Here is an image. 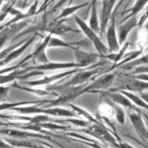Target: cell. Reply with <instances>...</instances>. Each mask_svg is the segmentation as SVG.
I'll return each mask as SVG.
<instances>
[{"label": "cell", "instance_id": "6da1fadb", "mask_svg": "<svg viewBox=\"0 0 148 148\" xmlns=\"http://www.w3.org/2000/svg\"><path fill=\"white\" fill-rule=\"evenodd\" d=\"M75 21H76V22L78 23V25L80 26V28L84 31V32L87 35V36L90 37L91 42L94 43V45L96 46L97 51H98L100 53H105L107 52V48H106V47L101 42V41L99 40V38L96 36L94 31L91 30V28H90L86 23L84 22L81 19H80L79 17L76 16V17H75Z\"/></svg>", "mask_w": 148, "mask_h": 148}, {"label": "cell", "instance_id": "7a4b0ae2", "mask_svg": "<svg viewBox=\"0 0 148 148\" xmlns=\"http://www.w3.org/2000/svg\"><path fill=\"white\" fill-rule=\"evenodd\" d=\"M136 25V19L134 15V16H132V18L129 21H127L123 26L120 27V30H119V40H120V42H123L125 40V38L126 37L127 34L129 33V32Z\"/></svg>", "mask_w": 148, "mask_h": 148}, {"label": "cell", "instance_id": "3957f363", "mask_svg": "<svg viewBox=\"0 0 148 148\" xmlns=\"http://www.w3.org/2000/svg\"><path fill=\"white\" fill-rule=\"evenodd\" d=\"M75 57H76L77 62L82 64L83 65L89 64L91 63H93L96 60V58H97L96 56L93 55V54H89V53L80 52V51H77L75 53Z\"/></svg>", "mask_w": 148, "mask_h": 148}, {"label": "cell", "instance_id": "277c9868", "mask_svg": "<svg viewBox=\"0 0 148 148\" xmlns=\"http://www.w3.org/2000/svg\"><path fill=\"white\" fill-rule=\"evenodd\" d=\"M108 44L110 47V49L112 51L116 50L119 48L117 44V40H116V35H115V26H114V20L112 21L111 25L108 29Z\"/></svg>", "mask_w": 148, "mask_h": 148}, {"label": "cell", "instance_id": "5b68a950", "mask_svg": "<svg viewBox=\"0 0 148 148\" xmlns=\"http://www.w3.org/2000/svg\"><path fill=\"white\" fill-rule=\"evenodd\" d=\"M130 119H131V121H132L133 125H135L136 129L137 130L138 133H140V135L147 137V131H146V130L144 128V125H143V123L141 121L140 117L139 115H136V114H132V115H130Z\"/></svg>", "mask_w": 148, "mask_h": 148}, {"label": "cell", "instance_id": "8992f818", "mask_svg": "<svg viewBox=\"0 0 148 148\" xmlns=\"http://www.w3.org/2000/svg\"><path fill=\"white\" fill-rule=\"evenodd\" d=\"M90 28L93 31L97 32L99 30L98 26V18H97V12L96 7V0H94L92 3V9L91 13V19H90Z\"/></svg>", "mask_w": 148, "mask_h": 148}, {"label": "cell", "instance_id": "52a82bcc", "mask_svg": "<svg viewBox=\"0 0 148 148\" xmlns=\"http://www.w3.org/2000/svg\"><path fill=\"white\" fill-rule=\"evenodd\" d=\"M86 5V3L84 4H80V5H76V6H73V7H68V8H65L63 10L62 13L60 14L59 15V18H64V17H66L68 16L69 14H72L74 12H75L76 10H78L79 9L84 7Z\"/></svg>", "mask_w": 148, "mask_h": 148}, {"label": "cell", "instance_id": "ba28073f", "mask_svg": "<svg viewBox=\"0 0 148 148\" xmlns=\"http://www.w3.org/2000/svg\"><path fill=\"white\" fill-rule=\"evenodd\" d=\"M147 0H137L136 4L134 5V7L130 10L131 11V14L130 15L134 16L136 14H138L141 10H143L144 6L147 4Z\"/></svg>", "mask_w": 148, "mask_h": 148}, {"label": "cell", "instance_id": "9c48e42d", "mask_svg": "<svg viewBox=\"0 0 148 148\" xmlns=\"http://www.w3.org/2000/svg\"><path fill=\"white\" fill-rule=\"evenodd\" d=\"M91 73L90 72H86V73H82V74H80L78 75L76 77H75L73 80H71V84L75 85V84H79V83H81L85 80H86L90 76H91Z\"/></svg>", "mask_w": 148, "mask_h": 148}, {"label": "cell", "instance_id": "30bf717a", "mask_svg": "<svg viewBox=\"0 0 148 148\" xmlns=\"http://www.w3.org/2000/svg\"><path fill=\"white\" fill-rule=\"evenodd\" d=\"M113 97H114V99L117 102V103H121V104H124L125 106H128V107H130V103L124 97H122V96H120V95H114L113 96Z\"/></svg>", "mask_w": 148, "mask_h": 148}, {"label": "cell", "instance_id": "8fae6325", "mask_svg": "<svg viewBox=\"0 0 148 148\" xmlns=\"http://www.w3.org/2000/svg\"><path fill=\"white\" fill-rule=\"evenodd\" d=\"M125 94L128 96V97H130V98H131V99H132V100H133V101H134L136 103L139 104V105H140V106H141V107H145V108H147V105H145L144 103H143L141 100H140L138 97H136L135 96H133V95H131V94H130V93H125Z\"/></svg>", "mask_w": 148, "mask_h": 148}, {"label": "cell", "instance_id": "7c38bea8", "mask_svg": "<svg viewBox=\"0 0 148 148\" xmlns=\"http://www.w3.org/2000/svg\"><path fill=\"white\" fill-rule=\"evenodd\" d=\"M117 119L121 124L124 123V113L119 108H117Z\"/></svg>", "mask_w": 148, "mask_h": 148}, {"label": "cell", "instance_id": "4fadbf2b", "mask_svg": "<svg viewBox=\"0 0 148 148\" xmlns=\"http://www.w3.org/2000/svg\"><path fill=\"white\" fill-rule=\"evenodd\" d=\"M67 1H69V0H61V1H60V2H59L58 3L56 6H54V10H57L58 8L61 7V6H62V5H63V4L64 3H66Z\"/></svg>", "mask_w": 148, "mask_h": 148}, {"label": "cell", "instance_id": "5bb4252c", "mask_svg": "<svg viewBox=\"0 0 148 148\" xmlns=\"http://www.w3.org/2000/svg\"><path fill=\"white\" fill-rule=\"evenodd\" d=\"M3 42H4V38H0V47L3 44Z\"/></svg>", "mask_w": 148, "mask_h": 148}, {"label": "cell", "instance_id": "9a60e30c", "mask_svg": "<svg viewBox=\"0 0 148 148\" xmlns=\"http://www.w3.org/2000/svg\"><path fill=\"white\" fill-rule=\"evenodd\" d=\"M3 0H0V6H1V4H2V3H3Z\"/></svg>", "mask_w": 148, "mask_h": 148}, {"label": "cell", "instance_id": "2e32d148", "mask_svg": "<svg viewBox=\"0 0 148 148\" xmlns=\"http://www.w3.org/2000/svg\"><path fill=\"white\" fill-rule=\"evenodd\" d=\"M47 3V0H46V1H45V4Z\"/></svg>", "mask_w": 148, "mask_h": 148}, {"label": "cell", "instance_id": "e0dca14e", "mask_svg": "<svg viewBox=\"0 0 148 148\" xmlns=\"http://www.w3.org/2000/svg\"><path fill=\"white\" fill-rule=\"evenodd\" d=\"M6 1H8V2H10V1H11V0H6Z\"/></svg>", "mask_w": 148, "mask_h": 148}, {"label": "cell", "instance_id": "ac0fdd59", "mask_svg": "<svg viewBox=\"0 0 148 148\" xmlns=\"http://www.w3.org/2000/svg\"><path fill=\"white\" fill-rule=\"evenodd\" d=\"M25 2H26V1H27V0H25Z\"/></svg>", "mask_w": 148, "mask_h": 148}, {"label": "cell", "instance_id": "d6986e66", "mask_svg": "<svg viewBox=\"0 0 148 148\" xmlns=\"http://www.w3.org/2000/svg\"><path fill=\"white\" fill-rule=\"evenodd\" d=\"M122 1H123V0H121V2H122Z\"/></svg>", "mask_w": 148, "mask_h": 148}]
</instances>
